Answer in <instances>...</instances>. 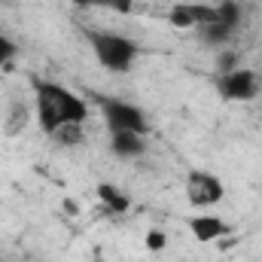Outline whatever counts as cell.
<instances>
[{
  "label": "cell",
  "mask_w": 262,
  "mask_h": 262,
  "mask_svg": "<svg viewBox=\"0 0 262 262\" xmlns=\"http://www.w3.org/2000/svg\"><path fill=\"white\" fill-rule=\"evenodd\" d=\"M34 116L40 131L49 137L52 131L64 122H79L85 125L89 119V104L85 98H79L73 89H67L61 82L52 79H34Z\"/></svg>",
  "instance_id": "obj_1"
},
{
  "label": "cell",
  "mask_w": 262,
  "mask_h": 262,
  "mask_svg": "<svg viewBox=\"0 0 262 262\" xmlns=\"http://www.w3.org/2000/svg\"><path fill=\"white\" fill-rule=\"evenodd\" d=\"M49 140H52L55 146H61V149H73V146L85 143V125H79V122H64V125H58V128L49 134Z\"/></svg>",
  "instance_id": "obj_11"
},
{
  "label": "cell",
  "mask_w": 262,
  "mask_h": 262,
  "mask_svg": "<svg viewBox=\"0 0 262 262\" xmlns=\"http://www.w3.org/2000/svg\"><path fill=\"white\" fill-rule=\"evenodd\" d=\"M183 192H186V201L198 207V210H207L213 204H220L223 195H226V186L223 180L213 174V171H204V168H195L186 174V183H183Z\"/></svg>",
  "instance_id": "obj_5"
},
{
  "label": "cell",
  "mask_w": 262,
  "mask_h": 262,
  "mask_svg": "<svg viewBox=\"0 0 262 262\" xmlns=\"http://www.w3.org/2000/svg\"><path fill=\"white\" fill-rule=\"evenodd\" d=\"M98 198H101V204L107 207V210H113V213H125L131 207V198L119 189V186H113V183H98Z\"/></svg>",
  "instance_id": "obj_12"
},
{
  "label": "cell",
  "mask_w": 262,
  "mask_h": 262,
  "mask_svg": "<svg viewBox=\"0 0 262 262\" xmlns=\"http://www.w3.org/2000/svg\"><path fill=\"white\" fill-rule=\"evenodd\" d=\"M0 3H9V0H0Z\"/></svg>",
  "instance_id": "obj_18"
},
{
  "label": "cell",
  "mask_w": 262,
  "mask_h": 262,
  "mask_svg": "<svg viewBox=\"0 0 262 262\" xmlns=\"http://www.w3.org/2000/svg\"><path fill=\"white\" fill-rule=\"evenodd\" d=\"M0 262H3V259H0Z\"/></svg>",
  "instance_id": "obj_19"
},
{
  "label": "cell",
  "mask_w": 262,
  "mask_h": 262,
  "mask_svg": "<svg viewBox=\"0 0 262 262\" xmlns=\"http://www.w3.org/2000/svg\"><path fill=\"white\" fill-rule=\"evenodd\" d=\"M101 116L107 122V131H134V134H149L146 113L122 98H104L101 101Z\"/></svg>",
  "instance_id": "obj_4"
},
{
  "label": "cell",
  "mask_w": 262,
  "mask_h": 262,
  "mask_svg": "<svg viewBox=\"0 0 262 262\" xmlns=\"http://www.w3.org/2000/svg\"><path fill=\"white\" fill-rule=\"evenodd\" d=\"M186 226H189V232H192V238H195L198 244H213V241H220L229 232V223L223 216H216V213H207V210L189 216Z\"/></svg>",
  "instance_id": "obj_7"
},
{
  "label": "cell",
  "mask_w": 262,
  "mask_h": 262,
  "mask_svg": "<svg viewBox=\"0 0 262 262\" xmlns=\"http://www.w3.org/2000/svg\"><path fill=\"white\" fill-rule=\"evenodd\" d=\"M235 67H241V55L235 52V49H220L216 52V73H229V70H235Z\"/></svg>",
  "instance_id": "obj_14"
},
{
  "label": "cell",
  "mask_w": 262,
  "mask_h": 262,
  "mask_svg": "<svg viewBox=\"0 0 262 262\" xmlns=\"http://www.w3.org/2000/svg\"><path fill=\"white\" fill-rule=\"evenodd\" d=\"M76 6H116L119 0H73Z\"/></svg>",
  "instance_id": "obj_17"
},
{
  "label": "cell",
  "mask_w": 262,
  "mask_h": 262,
  "mask_svg": "<svg viewBox=\"0 0 262 262\" xmlns=\"http://www.w3.org/2000/svg\"><path fill=\"white\" fill-rule=\"evenodd\" d=\"M15 58H18V43H15L12 37L0 34V70H3V67H9Z\"/></svg>",
  "instance_id": "obj_15"
},
{
  "label": "cell",
  "mask_w": 262,
  "mask_h": 262,
  "mask_svg": "<svg viewBox=\"0 0 262 262\" xmlns=\"http://www.w3.org/2000/svg\"><path fill=\"white\" fill-rule=\"evenodd\" d=\"M213 85H216V95L229 104H247V101L259 98L262 92L259 73L250 70V67H235L229 73H216Z\"/></svg>",
  "instance_id": "obj_3"
},
{
  "label": "cell",
  "mask_w": 262,
  "mask_h": 262,
  "mask_svg": "<svg viewBox=\"0 0 262 262\" xmlns=\"http://www.w3.org/2000/svg\"><path fill=\"white\" fill-rule=\"evenodd\" d=\"M85 40H89V49L95 55V61L110 70V73H128L131 67L137 64L140 58V46L137 40H131L125 34H116V31H85Z\"/></svg>",
  "instance_id": "obj_2"
},
{
  "label": "cell",
  "mask_w": 262,
  "mask_h": 262,
  "mask_svg": "<svg viewBox=\"0 0 262 262\" xmlns=\"http://www.w3.org/2000/svg\"><path fill=\"white\" fill-rule=\"evenodd\" d=\"M210 21H216V6L210 3H174L168 9V25L180 31H198Z\"/></svg>",
  "instance_id": "obj_6"
},
{
  "label": "cell",
  "mask_w": 262,
  "mask_h": 262,
  "mask_svg": "<svg viewBox=\"0 0 262 262\" xmlns=\"http://www.w3.org/2000/svg\"><path fill=\"white\" fill-rule=\"evenodd\" d=\"M232 37H235V31L232 28H226V25H220V21H210V25H201L198 28V40L204 43V46H210V49H226L229 43H232Z\"/></svg>",
  "instance_id": "obj_10"
},
{
  "label": "cell",
  "mask_w": 262,
  "mask_h": 262,
  "mask_svg": "<svg viewBox=\"0 0 262 262\" xmlns=\"http://www.w3.org/2000/svg\"><path fill=\"white\" fill-rule=\"evenodd\" d=\"M216 21L226 25V28H232V31L238 34V28H241V21H244V6H241L238 0H220V3H216Z\"/></svg>",
  "instance_id": "obj_13"
},
{
  "label": "cell",
  "mask_w": 262,
  "mask_h": 262,
  "mask_svg": "<svg viewBox=\"0 0 262 262\" xmlns=\"http://www.w3.org/2000/svg\"><path fill=\"white\" fill-rule=\"evenodd\" d=\"M31 119H34V107H28L25 101H12L9 110H6V119H3V134L6 137H18L31 125Z\"/></svg>",
  "instance_id": "obj_9"
},
{
  "label": "cell",
  "mask_w": 262,
  "mask_h": 262,
  "mask_svg": "<svg viewBox=\"0 0 262 262\" xmlns=\"http://www.w3.org/2000/svg\"><path fill=\"white\" fill-rule=\"evenodd\" d=\"M110 152L116 159H140L146 152V134L134 131H110Z\"/></svg>",
  "instance_id": "obj_8"
},
{
  "label": "cell",
  "mask_w": 262,
  "mask_h": 262,
  "mask_svg": "<svg viewBox=\"0 0 262 262\" xmlns=\"http://www.w3.org/2000/svg\"><path fill=\"white\" fill-rule=\"evenodd\" d=\"M143 247H146V253H162V250L168 247V235H165L162 229H149V232L143 235Z\"/></svg>",
  "instance_id": "obj_16"
}]
</instances>
